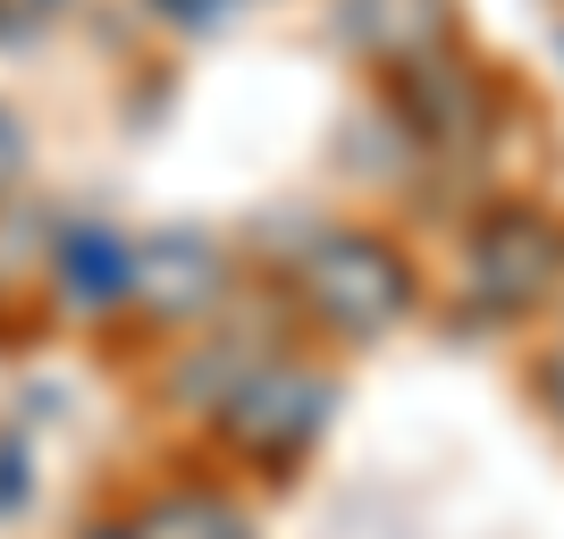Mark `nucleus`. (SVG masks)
I'll list each match as a JSON object with an SVG mask.
<instances>
[{
	"instance_id": "7ed1b4c3",
	"label": "nucleus",
	"mask_w": 564,
	"mask_h": 539,
	"mask_svg": "<svg viewBox=\"0 0 564 539\" xmlns=\"http://www.w3.org/2000/svg\"><path fill=\"white\" fill-rule=\"evenodd\" d=\"M464 295L489 321H531L564 295V219L540 203H489L464 236Z\"/></svg>"
},
{
	"instance_id": "f03ea898",
	"label": "nucleus",
	"mask_w": 564,
	"mask_h": 539,
	"mask_svg": "<svg viewBox=\"0 0 564 539\" xmlns=\"http://www.w3.org/2000/svg\"><path fill=\"white\" fill-rule=\"evenodd\" d=\"M329 413H337V379L321 371V363L261 354L253 371H245L228 397L212 405V430H219V446H228L236 464L286 472V464H304L312 446H321Z\"/></svg>"
},
{
	"instance_id": "9b49d317",
	"label": "nucleus",
	"mask_w": 564,
	"mask_h": 539,
	"mask_svg": "<svg viewBox=\"0 0 564 539\" xmlns=\"http://www.w3.org/2000/svg\"><path fill=\"white\" fill-rule=\"evenodd\" d=\"M18 177H25V127H18L9 110H0V194L18 186Z\"/></svg>"
},
{
	"instance_id": "39448f33",
	"label": "nucleus",
	"mask_w": 564,
	"mask_h": 539,
	"mask_svg": "<svg viewBox=\"0 0 564 539\" xmlns=\"http://www.w3.org/2000/svg\"><path fill=\"white\" fill-rule=\"evenodd\" d=\"M135 295H143V312L152 321H169V328H186V321H203V312L228 295V254H219L212 236H161L152 254H135Z\"/></svg>"
},
{
	"instance_id": "0eeeda50",
	"label": "nucleus",
	"mask_w": 564,
	"mask_h": 539,
	"mask_svg": "<svg viewBox=\"0 0 564 539\" xmlns=\"http://www.w3.org/2000/svg\"><path fill=\"white\" fill-rule=\"evenodd\" d=\"M85 539H253V515L212 481H177V489H152L135 515L94 522Z\"/></svg>"
},
{
	"instance_id": "6e6552de",
	"label": "nucleus",
	"mask_w": 564,
	"mask_h": 539,
	"mask_svg": "<svg viewBox=\"0 0 564 539\" xmlns=\"http://www.w3.org/2000/svg\"><path fill=\"white\" fill-rule=\"evenodd\" d=\"M59 287H68L85 312L127 304V295H135V254H127L118 236H101V228H76L68 245H59Z\"/></svg>"
},
{
	"instance_id": "9d476101",
	"label": "nucleus",
	"mask_w": 564,
	"mask_h": 539,
	"mask_svg": "<svg viewBox=\"0 0 564 539\" xmlns=\"http://www.w3.org/2000/svg\"><path fill=\"white\" fill-rule=\"evenodd\" d=\"M531 379H540V405L556 413V430H564V337L540 354V371H531Z\"/></svg>"
},
{
	"instance_id": "20e7f679",
	"label": "nucleus",
	"mask_w": 564,
	"mask_h": 539,
	"mask_svg": "<svg viewBox=\"0 0 564 539\" xmlns=\"http://www.w3.org/2000/svg\"><path fill=\"white\" fill-rule=\"evenodd\" d=\"M397 118H404V136L422 143V152L455 161V152H480V143H489L497 94H489V76L471 68V60L430 51V60L397 68Z\"/></svg>"
},
{
	"instance_id": "1a4fd4ad",
	"label": "nucleus",
	"mask_w": 564,
	"mask_h": 539,
	"mask_svg": "<svg viewBox=\"0 0 564 539\" xmlns=\"http://www.w3.org/2000/svg\"><path fill=\"white\" fill-rule=\"evenodd\" d=\"M152 9H161L169 25H186V34H212V25H228L245 0H152Z\"/></svg>"
},
{
	"instance_id": "f8f14e48",
	"label": "nucleus",
	"mask_w": 564,
	"mask_h": 539,
	"mask_svg": "<svg viewBox=\"0 0 564 539\" xmlns=\"http://www.w3.org/2000/svg\"><path fill=\"white\" fill-rule=\"evenodd\" d=\"M556 43H564V34H556Z\"/></svg>"
},
{
	"instance_id": "f257e3e1",
	"label": "nucleus",
	"mask_w": 564,
	"mask_h": 539,
	"mask_svg": "<svg viewBox=\"0 0 564 539\" xmlns=\"http://www.w3.org/2000/svg\"><path fill=\"white\" fill-rule=\"evenodd\" d=\"M286 295H295V312L312 328H329L337 346H379L422 304V270L379 228H312V245L286 270Z\"/></svg>"
},
{
	"instance_id": "423d86ee",
	"label": "nucleus",
	"mask_w": 564,
	"mask_h": 539,
	"mask_svg": "<svg viewBox=\"0 0 564 539\" xmlns=\"http://www.w3.org/2000/svg\"><path fill=\"white\" fill-rule=\"evenodd\" d=\"M337 34H346L371 68H413L430 51L455 43V0H337Z\"/></svg>"
}]
</instances>
